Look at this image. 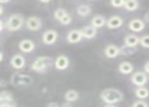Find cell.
Returning a JSON list of instances; mask_svg holds the SVG:
<instances>
[{"label":"cell","mask_w":149,"mask_h":107,"mask_svg":"<svg viewBox=\"0 0 149 107\" xmlns=\"http://www.w3.org/2000/svg\"><path fill=\"white\" fill-rule=\"evenodd\" d=\"M100 99L106 104H116L124 99V94L116 88H108L100 93Z\"/></svg>","instance_id":"6da1fadb"},{"label":"cell","mask_w":149,"mask_h":107,"mask_svg":"<svg viewBox=\"0 0 149 107\" xmlns=\"http://www.w3.org/2000/svg\"><path fill=\"white\" fill-rule=\"evenodd\" d=\"M53 62L54 61L51 57L41 56L33 61L31 66V71H33V72H36V73H44L52 66Z\"/></svg>","instance_id":"7a4b0ae2"},{"label":"cell","mask_w":149,"mask_h":107,"mask_svg":"<svg viewBox=\"0 0 149 107\" xmlns=\"http://www.w3.org/2000/svg\"><path fill=\"white\" fill-rule=\"evenodd\" d=\"M24 16L20 14H12L8 17L7 21H6V27L8 30L10 31H16L19 30L24 26Z\"/></svg>","instance_id":"3957f363"},{"label":"cell","mask_w":149,"mask_h":107,"mask_svg":"<svg viewBox=\"0 0 149 107\" xmlns=\"http://www.w3.org/2000/svg\"><path fill=\"white\" fill-rule=\"evenodd\" d=\"M10 82L14 86H29L33 83V79L29 75L16 73V74L12 75Z\"/></svg>","instance_id":"277c9868"},{"label":"cell","mask_w":149,"mask_h":107,"mask_svg":"<svg viewBox=\"0 0 149 107\" xmlns=\"http://www.w3.org/2000/svg\"><path fill=\"white\" fill-rule=\"evenodd\" d=\"M131 82L135 86L143 87V86H145L146 83L148 82V76L145 72H136L132 75Z\"/></svg>","instance_id":"5b68a950"},{"label":"cell","mask_w":149,"mask_h":107,"mask_svg":"<svg viewBox=\"0 0 149 107\" xmlns=\"http://www.w3.org/2000/svg\"><path fill=\"white\" fill-rule=\"evenodd\" d=\"M58 39V32L54 29H48L42 35V41L45 45H53Z\"/></svg>","instance_id":"8992f818"},{"label":"cell","mask_w":149,"mask_h":107,"mask_svg":"<svg viewBox=\"0 0 149 107\" xmlns=\"http://www.w3.org/2000/svg\"><path fill=\"white\" fill-rule=\"evenodd\" d=\"M10 65L13 69L16 70H20V69H24L26 66V59L22 55L16 54L14 56L11 57L10 59Z\"/></svg>","instance_id":"52a82bcc"},{"label":"cell","mask_w":149,"mask_h":107,"mask_svg":"<svg viewBox=\"0 0 149 107\" xmlns=\"http://www.w3.org/2000/svg\"><path fill=\"white\" fill-rule=\"evenodd\" d=\"M26 28L31 31H37L40 30L42 27V20L37 16H31L26 19Z\"/></svg>","instance_id":"ba28073f"},{"label":"cell","mask_w":149,"mask_h":107,"mask_svg":"<svg viewBox=\"0 0 149 107\" xmlns=\"http://www.w3.org/2000/svg\"><path fill=\"white\" fill-rule=\"evenodd\" d=\"M67 41L69 43H77L83 39L81 29H72L67 33Z\"/></svg>","instance_id":"9c48e42d"},{"label":"cell","mask_w":149,"mask_h":107,"mask_svg":"<svg viewBox=\"0 0 149 107\" xmlns=\"http://www.w3.org/2000/svg\"><path fill=\"white\" fill-rule=\"evenodd\" d=\"M129 29L134 32H140L145 28V21L140 18H134L129 22Z\"/></svg>","instance_id":"30bf717a"},{"label":"cell","mask_w":149,"mask_h":107,"mask_svg":"<svg viewBox=\"0 0 149 107\" xmlns=\"http://www.w3.org/2000/svg\"><path fill=\"white\" fill-rule=\"evenodd\" d=\"M36 48V45L33 41L31 39H22V41H19L18 43V49H19L20 52L22 53H26V54H29L31 52H33Z\"/></svg>","instance_id":"8fae6325"},{"label":"cell","mask_w":149,"mask_h":107,"mask_svg":"<svg viewBox=\"0 0 149 107\" xmlns=\"http://www.w3.org/2000/svg\"><path fill=\"white\" fill-rule=\"evenodd\" d=\"M69 63L70 62H69L68 57L64 56V55H61V56L57 57V59H56L55 62H54V65H55V68L57 69V70L63 71L68 68Z\"/></svg>","instance_id":"7c38bea8"},{"label":"cell","mask_w":149,"mask_h":107,"mask_svg":"<svg viewBox=\"0 0 149 107\" xmlns=\"http://www.w3.org/2000/svg\"><path fill=\"white\" fill-rule=\"evenodd\" d=\"M124 20L122 17H120L119 15H113L107 21V26L110 29H115V28H119L123 26Z\"/></svg>","instance_id":"4fadbf2b"},{"label":"cell","mask_w":149,"mask_h":107,"mask_svg":"<svg viewBox=\"0 0 149 107\" xmlns=\"http://www.w3.org/2000/svg\"><path fill=\"white\" fill-rule=\"evenodd\" d=\"M104 55L109 59H115L120 55V48L117 47L116 45H108L104 48Z\"/></svg>","instance_id":"5bb4252c"},{"label":"cell","mask_w":149,"mask_h":107,"mask_svg":"<svg viewBox=\"0 0 149 107\" xmlns=\"http://www.w3.org/2000/svg\"><path fill=\"white\" fill-rule=\"evenodd\" d=\"M81 32H82V35L84 39H91L97 35V28H95V27H93L90 24V26H86L83 28H81Z\"/></svg>","instance_id":"9a60e30c"},{"label":"cell","mask_w":149,"mask_h":107,"mask_svg":"<svg viewBox=\"0 0 149 107\" xmlns=\"http://www.w3.org/2000/svg\"><path fill=\"white\" fill-rule=\"evenodd\" d=\"M118 70L123 75H130L134 71V66L130 62H123L119 65Z\"/></svg>","instance_id":"2e32d148"},{"label":"cell","mask_w":149,"mask_h":107,"mask_svg":"<svg viewBox=\"0 0 149 107\" xmlns=\"http://www.w3.org/2000/svg\"><path fill=\"white\" fill-rule=\"evenodd\" d=\"M107 21L108 20L106 19V17H104V15H95L92 17L91 19V26L93 27H95V28H100V27L107 26Z\"/></svg>","instance_id":"e0dca14e"},{"label":"cell","mask_w":149,"mask_h":107,"mask_svg":"<svg viewBox=\"0 0 149 107\" xmlns=\"http://www.w3.org/2000/svg\"><path fill=\"white\" fill-rule=\"evenodd\" d=\"M125 45L132 46V47H137L140 43V37H138L136 35H127L124 39Z\"/></svg>","instance_id":"ac0fdd59"},{"label":"cell","mask_w":149,"mask_h":107,"mask_svg":"<svg viewBox=\"0 0 149 107\" xmlns=\"http://www.w3.org/2000/svg\"><path fill=\"white\" fill-rule=\"evenodd\" d=\"M138 51L137 47H132V46L124 45L120 48V55L122 56H132Z\"/></svg>","instance_id":"d6986e66"},{"label":"cell","mask_w":149,"mask_h":107,"mask_svg":"<svg viewBox=\"0 0 149 107\" xmlns=\"http://www.w3.org/2000/svg\"><path fill=\"white\" fill-rule=\"evenodd\" d=\"M76 12L79 16H82V17H86L90 14L91 12V8H90L89 5L87 4H81L78 7L76 8Z\"/></svg>","instance_id":"ffe728a7"},{"label":"cell","mask_w":149,"mask_h":107,"mask_svg":"<svg viewBox=\"0 0 149 107\" xmlns=\"http://www.w3.org/2000/svg\"><path fill=\"white\" fill-rule=\"evenodd\" d=\"M64 98H65V100L68 102H75L76 100H78L79 93L76 90H73V89L68 90V91L65 92Z\"/></svg>","instance_id":"44dd1931"},{"label":"cell","mask_w":149,"mask_h":107,"mask_svg":"<svg viewBox=\"0 0 149 107\" xmlns=\"http://www.w3.org/2000/svg\"><path fill=\"white\" fill-rule=\"evenodd\" d=\"M135 95H136V97L141 100L146 99L149 96V90L147 88L144 87V86L143 87H138L137 89L135 90Z\"/></svg>","instance_id":"7402d4cb"},{"label":"cell","mask_w":149,"mask_h":107,"mask_svg":"<svg viewBox=\"0 0 149 107\" xmlns=\"http://www.w3.org/2000/svg\"><path fill=\"white\" fill-rule=\"evenodd\" d=\"M13 97L11 93L8 91H1L0 92V103H12Z\"/></svg>","instance_id":"603a6c76"},{"label":"cell","mask_w":149,"mask_h":107,"mask_svg":"<svg viewBox=\"0 0 149 107\" xmlns=\"http://www.w3.org/2000/svg\"><path fill=\"white\" fill-rule=\"evenodd\" d=\"M124 7L129 11H135L139 7V2H138V0H126Z\"/></svg>","instance_id":"cb8c5ba5"},{"label":"cell","mask_w":149,"mask_h":107,"mask_svg":"<svg viewBox=\"0 0 149 107\" xmlns=\"http://www.w3.org/2000/svg\"><path fill=\"white\" fill-rule=\"evenodd\" d=\"M67 14V11L63 8H57L54 12V17L56 18L57 20H60L61 18H63L65 15Z\"/></svg>","instance_id":"d4e9b609"},{"label":"cell","mask_w":149,"mask_h":107,"mask_svg":"<svg viewBox=\"0 0 149 107\" xmlns=\"http://www.w3.org/2000/svg\"><path fill=\"white\" fill-rule=\"evenodd\" d=\"M140 45L144 49H149V35H145L140 37Z\"/></svg>","instance_id":"484cf974"},{"label":"cell","mask_w":149,"mask_h":107,"mask_svg":"<svg viewBox=\"0 0 149 107\" xmlns=\"http://www.w3.org/2000/svg\"><path fill=\"white\" fill-rule=\"evenodd\" d=\"M59 21H60V23L62 24V26H68V24H70L71 21H72V17L70 16V14L67 13L64 17L61 18Z\"/></svg>","instance_id":"4316f807"},{"label":"cell","mask_w":149,"mask_h":107,"mask_svg":"<svg viewBox=\"0 0 149 107\" xmlns=\"http://www.w3.org/2000/svg\"><path fill=\"white\" fill-rule=\"evenodd\" d=\"M125 1L126 0H111V5L116 8L123 7L124 4H125Z\"/></svg>","instance_id":"83f0119b"},{"label":"cell","mask_w":149,"mask_h":107,"mask_svg":"<svg viewBox=\"0 0 149 107\" xmlns=\"http://www.w3.org/2000/svg\"><path fill=\"white\" fill-rule=\"evenodd\" d=\"M132 107H148V103L140 99V100H137V101L134 102Z\"/></svg>","instance_id":"f1b7e54d"},{"label":"cell","mask_w":149,"mask_h":107,"mask_svg":"<svg viewBox=\"0 0 149 107\" xmlns=\"http://www.w3.org/2000/svg\"><path fill=\"white\" fill-rule=\"evenodd\" d=\"M46 107H61L57 102H49Z\"/></svg>","instance_id":"f546056e"},{"label":"cell","mask_w":149,"mask_h":107,"mask_svg":"<svg viewBox=\"0 0 149 107\" xmlns=\"http://www.w3.org/2000/svg\"><path fill=\"white\" fill-rule=\"evenodd\" d=\"M0 107H15L13 103H0Z\"/></svg>","instance_id":"4dcf8cb0"},{"label":"cell","mask_w":149,"mask_h":107,"mask_svg":"<svg viewBox=\"0 0 149 107\" xmlns=\"http://www.w3.org/2000/svg\"><path fill=\"white\" fill-rule=\"evenodd\" d=\"M143 20L146 23H149V11H147L145 13V15H144V17H143Z\"/></svg>","instance_id":"1f68e13d"},{"label":"cell","mask_w":149,"mask_h":107,"mask_svg":"<svg viewBox=\"0 0 149 107\" xmlns=\"http://www.w3.org/2000/svg\"><path fill=\"white\" fill-rule=\"evenodd\" d=\"M61 107H73L72 106V102H68V101L64 102V103L61 105Z\"/></svg>","instance_id":"d6a6232c"},{"label":"cell","mask_w":149,"mask_h":107,"mask_svg":"<svg viewBox=\"0 0 149 107\" xmlns=\"http://www.w3.org/2000/svg\"><path fill=\"white\" fill-rule=\"evenodd\" d=\"M144 72H145L146 74H149V62H147L144 65Z\"/></svg>","instance_id":"836d02e7"},{"label":"cell","mask_w":149,"mask_h":107,"mask_svg":"<svg viewBox=\"0 0 149 107\" xmlns=\"http://www.w3.org/2000/svg\"><path fill=\"white\" fill-rule=\"evenodd\" d=\"M3 27H4V24H3V21H2L1 19H0V31L3 29Z\"/></svg>","instance_id":"e575fe53"},{"label":"cell","mask_w":149,"mask_h":107,"mask_svg":"<svg viewBox=\"0 0 149 107\" xmlns=\"http://www.w3.org/2000/svg\"><path fill=\"white\" fill-rule=\"evenodd\" d=\"M40 2H42V3H49L51 0H39Z\"/></svg>","instance_id":"d590c367"},{"label":"cell","mask_w":149,"mask_h":107,"mask_svg":"<svg viewBox=\"0 0 149 107\" xmlns=\"http://www.w3.org/2000/svg\"><path fill=\"white\" fill-rule=\"evenodd\" d=\"M8 1H9V0H0V4H5V3H7Z\"/></svg>","instance_id":"8d00e7d4"},{"label":"cell","mask_w":149,"mask_h":107,"mask_svg":"<svg viewBox=\"0 0 149 107\" xmlns=\"http://www.w3.org/2000/svg\"><path fill=\"white\" fill-rule=\"evenodd\" d=\"M3 13V7H2V5L0 4V15Z\"/></svg>","instance_id":"74e56055"},{"label":"cell","mask_w":149,"mask_h":107,"mask_svg":"<svg viewBox=\"0 0 149 107\" xmlns=\"http://www.w3.org/2000/svg\"><path fill=\"white\" fill-rule=\"evenodd\" d=\"M2 60H3V54H2L1 52H0V62H1Z\"/></svg>","instance_id":"f35d334b"},{"label":"cell","mask_w":149,"mask_h":107,"mask_svg":"<svg viewBox=\"0 0 149 107\" xmlns=\"http://www.w3.org/2000/svg\"><path fill=\"white\" fill-rule=\"evenodd\" d=\"M104 107H116V106H114V104H107Z\"/></svg>","instance_id":"ab89813d"},{"label":"cell","mask_w":149,"mask_h":107,"mask_svg":"<svg viewBox=\"0 0 149 107\" xmlns=\"http://www.w3.org/2000/svg\"><path fill=\"white\" fill-rule=\"evenodd\" d=\"M91 1H94V0H91Z\"/></svg>","instance_id":"60d3db41"}]
</instances>
